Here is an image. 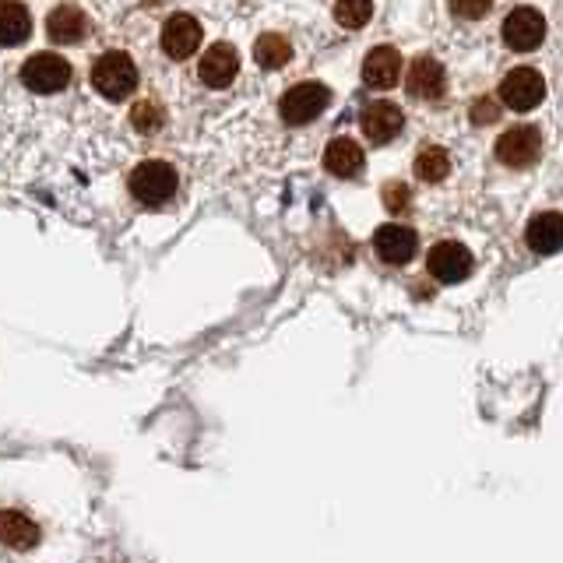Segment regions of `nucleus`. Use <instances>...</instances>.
<instances>
[{
	"mask_svg": "<svg viewBox=\"0 0 563 563\" xmlns=\"http://www.w3.org/2000/svg\"><path fill=\"white\" fill-rule=\"evenodd\" d=\"M32 32L29 11L18 0H0V46H22Z\"/></svg>",
	"mask_w": 563,
	"mask_h": 563,
	"instance_id": "nucleus-18",
	"label": "nucleus"
},
{
	"mask_svg": "<svg viewBox=\"0 0 563 563\" xmlns=\"http://www.w3.org/2000/svg\"><path fill=\"white\" fill-rule=\"evenodd\" d=\"M328 102H331V92L324 85L303 81V85H296V88H289L286 96H282L278 110H282V120H286V123H310L317 113H324Z\"/></svg>",
	"mask_w": 563,
	"mask_h": 563,
	"instance_id": "nucleus-5",
	"label": "nucleus"
},
{
	"mask_svg": "<svg viewBox=\"0 0 563 563\" xmlns=\"http://www.w3.org/2000/svg\"><path fill=\"white\" fill-rule=\"evenodd\" d=\"M448 173H451V158L444 155V148L427 145L416 155V176H419V180L437 184V180H444Z\"/></svg>",
	"mask_w": 563,
	"mask_h": 563,
	"instance_id": "nucleus-21",
	"label": "nucleus"
},
{
	"mask_svg": "<svg viewBox=\"0 0 563 563\" xmlns=\"http://www.w3.org/2000/svg\"><path fill=\"white\" fill-rule=\"evenodd\" d=\"M236 70H240L236 49L229 46V43H216V46H211V49L205 53V57H201L198 75H201V81L211 85V88H225V85H233Z\"/></svg>",
	"mask_w": 563,
	"mask_h": 563,
	"instance_id": "nucleus-11",
	"label": "nucleus"
},
{
	"mask_svg": "<svg viewBox=\"0 0 563 563\" xmlns=\"http://www.w3.org/2000/svg\"><path fill=\"white\" fill-rule=\"evenodd\" d=\"M324 169L334 173V176H342V180H349V176H356L363 169V148L356 145V141H349V137L331 141L328 152H324Z\"/></svg>",
	"mask_w": 563,
	"mask_h": 563,
	"instance_id": "nucleus-19",
	"label": "nucleus"
},
{
	"mask_svg": "<svg viewBox=\"0 0 563 563\" xmlns=\"http://www.w3.org/2000/svg\"><path fill=\"white\" fill-rule=\"evenodd\" d=\"M70 81V67L57 53H35L22 64V85L40 96H53Z\"/></svg>",
	"mask_w": 563,
	"mask_h": 563,
	"instance_id": "nucleus-4",
	"label": "nucleus"
},
{
	"mask_svg": "<svg viewBox=\"0 0 563 563\" xmlns=\"http://www.w3.org/2000/svg\"><path fill=\"white\" fill-rule=\"evenodd\" d=\"M398 78H401V57H398V49L377 46V49L366 53V60H363V81L369 88H391Z\"/></svg>",
	"mask_w": 563,
	"mask_h": 563,
	"instance_id": "nucleus-15",
	"label": "nucleus"
},
{
	"mask_svg": "<svg viewBox=\"0 0 563 563\" xmlns=\"http://www.w3.org/2000/svg\"><path fill=\"white\" fill-rule=\"evenodd\" d=\"M500 99H504V106H510V110H518V113L536 110V106L545 99V81H542L539 70L518 67V70H510V75L504 78Z\"/></svg>",
	"mask_w": 563,
	"mask_h": 563,
	"instance_id": "nucleus-6",
	"label": "nucleus"
},
{
	"mask_svg": "<svg viewBox=\"0 0 563 563\" xmlns=\"http://www.w3.org/2000/svg\"><path fill=\"white\" fill-rule=\"evenodd\" d=\"M409 92L416 96V99H427V102H433V99H440L444 96V67H440L433 57H419L412 67H409Z\"/></svg>",
	"mask_w": 563,
	"mask_h": 563,
	"instance_id": "nucleus-16",
	"label": "nucleus"
},
{
	"mask_svg": "<svg viewBox=\"0 0 563 563\" xmlns=\"http://www.w3.org/2000/svg\"><path fill=\"white\" fill-rule=\"evenodd\" d=\"M292 57V46L286 35H261L257 46H254V60L261 67H268V70H278V67H286Z\"/></svg>",
	"mask_w": 563,
	"mask_h": 563,
	"instance_id": "nucleus-20",
	"label": "nucleus"
},
{
	"mask_svg": "<svg viewBox=\"0 0 563 563\" xmlns=\"http://www.w3.org/2000/svg\"><path fill=\"white\" fill-rule=\"evenodd\" d=\"M92 85H96V92L106 96V99H128L134 88H137V67L134 60L128 57V53H102V57L96 60L92 67Z\"/></svg>",
	"mask_w": 563,
	"mask_h": 563,
	"instance_id": "nucleus-1",
	"label": "nucleus"
},
{
	"mask_svg": "<svg viewBox=\"0 0 563 563\" xmlns=\"http://www.w3.org/2000/svg\"><path fill=\"white\" fill-rule=\"evenodd\" d=\"M475 120H479V123H489V120H497V106H493L489 99H483L479 106H475Z\"/></svg>",
	"mask_w": 563,
	"mask_h": 563,
	"instance_id": "nucleus-26",
	"label": "nucleus"
},
{
	"mask_svg": "<svg viewBox=\"0 0 563 563\" xmlns=\"http://www.w3.org/2000/svg\"><path fill=\"white\" fill-rule=\"evenodd\" d=\"M201 46V25L190 14H173L163 25V49L173 60H187L194 49Z\"/></svg>",
	"mask_w": 563,
	"mask_h": 563,
	"instance_id": "nucleus-10",
	"label": "nucleus"
},
{
	"mask_svg": "<svg viewBox=\"0 0 563 563\" xmlns=\"http://www.w3.org/2000/svg\"><path fill=\"white\" fill-rule=\"evenodd\" d=\"M374 14V0H334V22L342 29H363Z\"/></svg>",
	"mask_w": 563,
	"mask_h": 563,
	"instance_id": "nucleus-22",
	"label": "nucleus"
},
{
	"mask_svg": "<svg viewBox=\"0 0 563 563\" xmlns=\"http://www.w3.org/2000/svg\"><path fill=\"white\" fill-rule=\"evenodd\" d=\"M504 43L518 53L536 49L545 40V18L536 8H518L504 18Z\"/></svg>",
	"mask_w": 563,
	"mask_h": 563,
	"instance_id": "nucleus-7",
	"label": "nucleus"
},
{
	"mask_svg": "<svg viewBox=\"0 0 563 563\" xmlns=\"http://www.w3.org/2000/svg\"><path fill=\"white\" fill-rule=\"evenodd\" d=\"M131 120H134V128H137L141 134H155L158 128H163V110H158L155 102H137V106H134V113H131Z\"/></svg>",
	"mask_w": 563,
	"mask_h": 563,
	"instance_id": "nucleus-23",
	"label": "nucleus"
},
{
	"mask_svg": "<svg viewBox=\"0 0 563 563\" xmlns=\"http://www.w3.org/2000/svg\"><path fill=\"white\" fill-rule=\"evenodd\" d=\"M457 18H483L493 0H448Z\"/></svg>",
	"mask_w": 563,
	"mask_h": 563,
	"instance_id": "nucleus-24",
	"label": "nucleus"
},
{
	"mask_svg": "<svg viewBox=\"0 0 563 563\" xmlns=\"http://www.w3.org/2000/svg\"><path fill=\"white\" fill-rule=\"evenodd\" d=\"M0 542L11 550H32L40 542V525L22 510H0Z\"/></svg>",
	"mask_w": 563,
	"mask_h": 563,
	"instance_id": "nucleus-17",
	"label": "nucleus"
},
{
	"mask_svg": "<svg viewBox=\"0 0 563 563\" xmlns=\"http://www.w3.org/2000/svg\"><path fill=\"white\" fill-rule=\"evenodd\" d=\"M384 205L391 211H405V205H409V187L405 184H387L384 187Z\"/></svg>",
	"mask_w": 563,
	"mask_h": 563,
	"instance_id": "nucleus-25",
	"label": "nucleus"
},
{
	"mask_svg": "<svg viewBox=\"0 0 563 563\" xmlns=\"http://www.w3.org/2000/svg\"><path fill=\"white\" fill-rule=\"evenodd\" d=\"M401 110L395 102H384V99H377V102H369L366 110H363V134L369 137V141H377V145H384V141H391V137H398V131H401Z\"/></svg>",
	"mask_w": 563,
	"mask_h": 563,
	"instance_id": "nucleus-12",
	"label": "nucleus"
},
{
	"mask_svg": "<svg viewBox=\"0 0 563 563\" xmlns=\"http://www.w3.org/2000/svg\"><path fill=\"white\" fill-rule=\"evenodd\" d=\"M416 233L409 225H380L374 233V251L384 264H409L416 257Z\"/></svg>",
	"mask_w": 563,
	"mask_h": 563,
	"instance_id": "nucleus-9",
	"label": "nucleus"
},
{
	"mask_svg": "<svg viewBox=\"0 0 563 563\" xmlns=\"http://www.w3.org/2000/svg\"><path fill=\"white\" fill-rule=\"evenodd\" d=\"M427 268L437 282H444V286H457V282H465L475 268V257L468 254L465 243L457 240H440L430 257H427Z\"/></svg>",
	"mask_w": 563,
	"mask_h": 563,
	"instance_id": "nucleus-3",
	"label": "nucleus"
},
{
	"mask_svg": "<svg viewBox=\"0 0 563 563\" xmlns=\"http://www.w3.org/2000/svg\"><path fill=\"white\" fill-rule=\"evenodd\" d=\"M539 131L536 128H510L497 137V158L510 169H525L539 158Z\"/></svg>",
	"mask_w": 563,
	"mask_h": 563,
	"instance_id": "nucleus-8",
	"label": "nucleus"
},
{
	"mask_svg": "<svg viewBox=\"0 0 563 563\" xmlns=\"http://www.w3.org/2000/svg\"><path fill=\"white\" fill-rule=\"evenodd\" d=\"M525 240L536 254H556L563 251V216L560 211H539V216L528 222Z\"/></svg>",
	"mask_w": 563,
	"mask_h": 563,
	"instance_id": "nucleus-13",
	"label": "nucleus"
},
{
	"mask_svg": "<svg viewBox=\"0 0 563 563\" xmlns=\"http://www.w3.org/2000/svg\"><path fill=\"white\" fill-rule=\"evenodd\" d=\"M46 32H49V40L53 43H64V46H75L85 40V32H88V18L81 8L75 4H60V8H53L49 18H46Z\"/></svg>",
	"mask_w": 563,
	"mask_h": 563,
	"instance_id": "nucleus-14",
	"label": "nucleus"
},
{
	"mask_svg": "<svg viewBox=\"0 0 563 563\" xmlns=\"http://www.w3.org/2000/svg\"><path fill=\"white\" fill-rule=\"evenodd\" d=\"M131 194L148 208L166 205L176 194V169L169 163H158V158H152V163H141L131 173Z\"/></svg>",
	"mask_w": 563,
	"mask_h": 563,
	"instance_id": "nucleus-2",
	"label": "nucleus"
}]
</instances>
